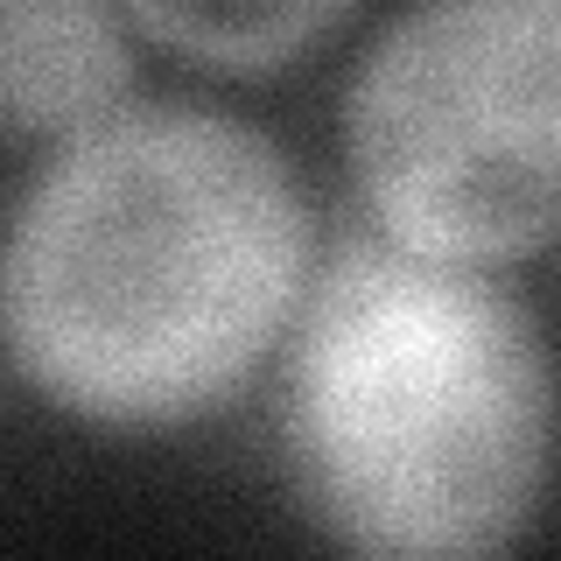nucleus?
<instances>
[{"instance_id":"f03ea898","label":"nucleus","mask_w":561,"mask_h":561,"mask_svg":"<svg viewBox=\"0 0 561 561\" xmlns=\"http://www.w3.org/2000/svg\"><path fill=\"white\" fill-rule=\"evenodd\" d=\"M554 365L478 267L344 239L302 288L288 456L351 561H505L548 491Z\"/></svg>"},{"instance_id":"7ed1b4c3","label":"nucleus","mask_w":561,"mask_h":561,"mask_svg":"<svg viewBox=\"0 0 561 561\" xmlns=\"http://www.w3.org/2000/svg\"><path fill=\"white\" fill-rule=\"evenodd\" d=\"M351 169L386 245L513 267L561 218L554 0H428L379 28L351 78Z\"/></svg>"},{"instance_id":"f257e3e1","label":"nucleus","mask_w":561,"mask_h":561,"mask_svg":"<svg viewBox=\"0 0 561 561\" xmlns=\"http://www.w3.org/2000/svg\"><path fill=\"white\" fill-rule=\"evenodd\" d=\"M309 288L288 148L218 105H119L70 134L0 245V330L43 400L175 428L267 365Z\"/></svg>"},{"instance_id":"20e7f679","label":"nucleus","mask_w":561,"mask_h":561,"mask_svg":"<svg viewBox=\"0 0 561 561\" xmlns=\"http://www.w3.org/2000/svg\"><path fill=\"white\" fill-rule=\"evenodd\" d=\"M127 84V14L99 0H0V119L70 140L113 119Z\"/></svg>"},{"instance_id":"39448f33","label":"nucleus","mask_w":561,"mask_h":561,"mask_svg":"<svg viewBox=\"0 0 561 561\" xmlns=\"http://www.w3.org/2000/svg\"><path fill=\"white\" fill-rule=\"evenodd\" d=\"M127 22L154 43L183 49L218 70H274L302 57L316 35L344 28V8L330 0H280V8H134Z\"/></svg>"}]
</instances>
